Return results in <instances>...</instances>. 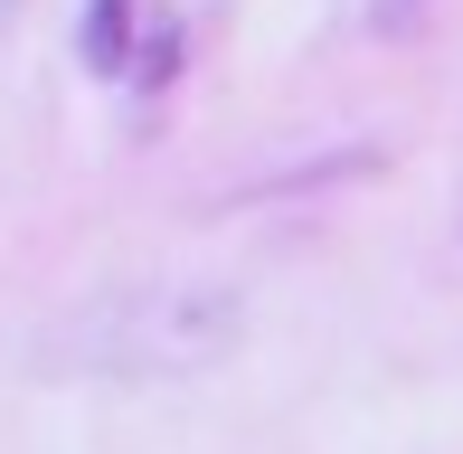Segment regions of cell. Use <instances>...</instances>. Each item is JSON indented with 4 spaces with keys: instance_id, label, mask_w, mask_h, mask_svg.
<instances>
[{
    "instance_id": "1",
    "label": "cell",
    "mask_w": 463,
    "mask_h": 454,
    "mask_svg": "<svg viewBox=\"0 0 463 454\" xmlns=\"http://www.w3.org/2000/svg\"><path fill=\"white\" fill-rule=\"evenodd\" d=\"M86 67L95 76H133V0H95L86 10Z\"/></svg>"
},
{
    "instance_id": "2",
    "label": "cell",
    "mask_w": 463,
    "mask_h": 454,
    "mask_svg": "<svg viewBox=\"0 0 463 454\" xmlns=\"http://www.w3.org/2000/svg\"><path fill=\"white\" fill-rule=\"evenodd\" d=\"M171 67H180V29L161 19V29H152V48H142V86H171Z\"/></svg>"
}]
</instances>
